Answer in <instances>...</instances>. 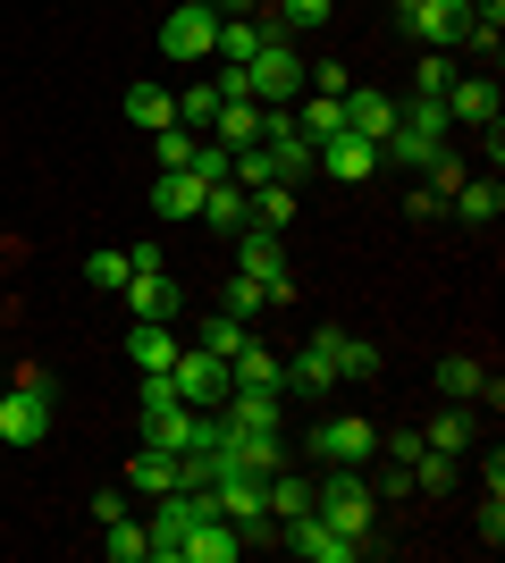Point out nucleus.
Returning <instances> with one entry per match:
<instances>
[{"label": "nucleus", "mask_w": 505, "mask_h": 563, "mask_svg": "<svg viewBox=\"0 0 505 563\" xmlns=\"http://www.w3.org/2000/svg\"><path fill=\"white\" fill-rule=\"evenodd\" d=\"M287 219H295V186H287V177L253 186V228H278V235H287Z\"/></svg>", "instance_id": "obj_30"}, {"label": "nucleus", "mask_w": 505, "mask_h": 563, "mask_svg": "<svg viewBox=\"0 0 505 563\" xmlns=\"http://www.w3.org/2000/svg\"><path fill=\"white\" fill-rule=\"evenodd\" d=\"M127 278H135V261H127V253H94V261H85V286H94V295H119Z\"/></svg>", "instance_id": "obj_34"}, {"label": "nucleus", "mask_w": 505, "mask_h": 563, "mask_svg": "<svg viewBox=\"0 0 505 563\" xmlns=\"http://www.w3.org/2000/svg\"><path fill=\"white\" fill-rule=\"evenodd\" d=\"M262 43H270V25H262V18H219V43H211V59L244 68V59H253Z\"/></svg>", "instance_id": "obj_24"}, {"label": "nucleus", "mask_w": 505, "mask_h": 563, "mask_svg": "<svg viewBox=\"0 0 505 563\" xmlns=\"http://www.w3.org/2000/svg\"><path fill=\"white\" fill-rule=\"evenodd\" d=\"M387 126H396V101H387L380 85H345V135H371V143H380Z\"/></svg>", "instance_id": "obj_19"}, {"label": "nucleus", "mask_w": 505, "mask_h": 563, "mask_svg": "<svg viewBox=\"0 0 505 563\" xmlns=\"http://www.w3.org/2000/svg\"><path fill=\"white\" fill-rule=\"evenodd\" d=\"M194 177H202V186H219V177H228V143H194Z\"/></svg>", "instance_id": "obj_40"}, {"label": "nucleus", "mask_w": 505, "mask_h": 563, "mask_svg": "<svg viewBox=\"0 0 505 563\" xmlns=\"http://www.w3.org/2000/svg\"><path fill=\"white\" fill-rule=\"evenodd\" d=\"M278 547H287V555H304V563H354V555H362V539H337L320 514H295L287 530H278Z\"/></svg>", "instance_id": "obj_10"}, {"label": "nucleus", "mask_w": 505, "mask_h": 563, "mask_svg": "<svg viewBox=\"0 0 505 563\" xmlns=\"http://www.w3.org/2000/svg\"><path fill=\"white\" fill-rule=\"evenodd\" d=\"M219 311H228V320H253V311H270L262 278H244V269H228V278H219Z\"/></svg>", "instance_id": "obj_29"}, {"label": "nucleus", "mask_w": 505, "mask_h": 563, "mask_svg": "<svg viewBox=\"0 0 505 563\" xmlns=\"http://www.w3.org/2000/svg\"><path fill=\"white\" fill-rule=\"evenodd\" d=\"M312 168L320 177H337V186H362V177H380V143L371 135H329V143H312Z\"/></svg>", "instance_id": "obj_8"}, {"label": "nucleus", "mask_w": 505, "mask_h": 563, "mask_svg": "<svg viewBox=\"0 0 505 563\" xmlns=\"http://www.w3.org/2000/svg\"><path fill=\"white\" fill-rule=\"evenodd\" d=\"M101 555H110V563H144V555H152L144 521H110V539H101Z\"/></svg>", "instance_id": "obj_33"}, {"label": "nucleus", "mask_w": 505, "mask_h": 563, "mask_svg": "<svg viewBox=\"0 0 505 563\" xmlns=\"http://www.w3.org/2000/svg\"><path fill=\"white\" fill-rule=\"evenodd\" d=\"M177 345H186V336H168V320H135L127 362H135V371H168V362H177Z\"/></svg>", "instance_id": "obj_22"}, {"label": "nucleus", "mask_w": 505, "mask_h": 563, "mask_svg": "<svg viewBox=\"0 0 505 563\" xmlns=\"http://www.w3.org/2000/svg\"><path fill=\"white\" fill-rule=\"evenodd\" d=\"M168 387H177V404H194V412H219V404H228V362H219L211 345H177Z\"/></svg>", "instance_id": "obj_3"}, {"label": "nucleus", "mask_w": 505, "mask_h": 563, "mask_svg": "<svg viewBox=\"0 0 505 563\" xmlns=\"http://www.w3.org/2000/svg\"><path fill=\"white\" fill-rule=\"evenodd\" d=\"M312 454H320V463H371V454H380V429H371V421H362V412H329V421H320L312 429Z\"/></svg>", "instance_id": "obj_7"}, {"label": "nucleus", "mask_w": 505, "mask_h": 563, "mask_svg": "<svg viewBox=\"0 0 505 563\" xmlns=\"http://www.w3.org/2000/svg\"><path fill=\"white\" fill-rule=\"evenodd\" d=\"M94 521H101V530H110V521H127V488H101V496H94Z\"/></svg>", "instance_id": "obj_42"}, {"label": "nucleus", "mask_w": 505, "mask_h": 563, "mask_svg": "<svg viewBox=\"0 0 505 563\" xmlns=\"http://www.w3.org/2000/svg\"><path fill=\"white\" fill-rule=\"evenodd\" d=\"M421 446H438V454H463V446H472V412H438Z\"/></svg>", "instance_id": "obj_36"}, {"label": "nucleus", "mask_w": 505, "mask_h": 563, "mask_svg": "<svg viewBox=\"0 0 505 563\" xmlns=\"http://www.w3.org/2000/svg\"><path fill=\"white\" fill-rule=\"evenodd\" d=\"M237 555H244V539H237V521H219V514L177 530V563H237Z\"/></svg>", "instance_id": "obj_11"}, {"label": "nucleus", "mask_w": 505, "mask_h": 563, "mask_svg": "<svg viewBox=\"0 0 505 563\" xmlns=\"http://www.w3.org/2000/svg\"><path fill=\"white\" fill-rule=\"evenodd\" d=\"M194 143H202L194 126H161V135H152V152H161V168H186V161H194Z\"/></svg>", "instance_id": "obj_39"}, {"label": "nucleus", "mask_w": 505, "mask_h": 563, "mask_svg": "<svg viewBox=\"0 0 505 563\" xmlns=\"http://www.w3.org/2000/svg\"><path fill=\"white\" fill-rule=\"evenodd\" d=\"M51 438V387L0 378V446H43Z\"/></svg>", "instance_id": "obj_4"}, {"label": "nucleus", "mask_w": 505, "mask_h": 563, "mask_svg": "<svg viewBox=\"0 0 505 563\" xmlns=\"http://www.w3.org/2000/svg\"><path fill=\"white\" fill-rule=\"evenodd\" d=\"M396 18H405V34L421 51H447V43H463V18H472V9H463V0H405Z\"/></svg>", "instance_id": "obj_9"}, {"label": "nucleus", "mask_w": 505, "mask_h": 563, "mask_svg": "<svg viewBox=\"0 0 505 563\" xmlns=\"http://www.w3.org/2000/svg\"><path fill=\"white\" fill-rule=\"evenodd\" d=\"M237 429H287V387H228V404H219Z\"/></svg>", "instance_id": "obj_13"}, {"label": "nucleus", "mask_w": 505, "mask_h": 563, "mask_svg": "<svg viewBox=\"0 0 505 563\" xmlns=\"http://www.w3.org/2000/svg\"><path fill=\"white\" fill-rule=\"evenodd\" d=\"M405 471H413V488H430V496H447V488H455V454H438V446H421Z\"/></svg>", "instance_id": "obj_32"}, {"label": "nucleus", "mask_w": 505, "mask_h": 563, "mask_svg": "<svg viewBox=\"0 0 505 563\" xmlns=\"http://www.w3.org/2000/svg\"><path fill=\"white\" fill-rule=\"evenodd\" d=\"M194 345H211L219 362H228V353H244V345H253V320H228V311H211V320H202V336H194Z\"/></svg>", "instance_id": "obj_31"}, {"label": "nucleus", "mask_w": 505, "mask_h": 563, "mask_svg": "<svg viewBox=\"0 0 505 563\" xmlns=\"http://www.w3.org/2000/svg\"><path fill=\"white\" fill-rule=\"evenodd\" d=\"M270 521H278V530H287L295 514H312V479H295V471H270Z\"/></svg>", "instance_id": "obj_26"}, {"label": "nucleus", "mask_w": 505, "mask_h": 563, "mask_svg": "<svg viewBox=\"0 0 505 563\" xmlns=\"http://www.w3.org/2000/svg\"><path fill=\"white\" fill-rule=\"evenodd\" d=\"M438 396H488V404H497V378H488L481 362H463V353H447V362H438Z\"/></svg>", "instance_id": "obj_25"}, {"label": "nucleus", "mask_w": 505, "mask_h": 563, "mask_svg": "<svg viewBox=\"0 0 505 563\" xmlns=\"http://www.w3.org/2000/svg\"><path fill=\"white\" fill-rule=\"evenodd\" d=\"M202 9H211V0H202Z\"/></svg>", "instance_id": "obj_45"}, {"label": "nucleus", "mask_w": 505, "mask_h": 563, "mask_svg": "<svg viewBox=\"0 0 505 563\" xmlns=\"http://www.w3.org/2000/svg\"><path fill=\"white\" fill-rule=\"evenodd\" d=\"M371 505H380V496H371V479H362L354 463H329L312 479V514L329 521L337 539H371Z\"/></svg>", "instance_id": "obj_2"}, {"label": "nucleus", "mask_w": 505, "mask_h": 563, "mask_svg": "<svg viewBox=\"0 0 505 563\" xmlns=\"http://www.w3.org/2000/svg\"><path fill=\"white\" fill-rule=\"evenodd\" d=\"M211 118H219V93H211V85H186V93H177V126H194V135H202Z\"/></svg>", "instance_id": "obj_37"}, {"label": "nucleus", "mask_w": 505, "mask_h": 563, "mask_svg": "<svg viewBox=\"0 0 505 563\" xmlns=\"http://www.w3.org/2000/svg\"><path fill=\"white\" fill-rule=\"evenodd\" d=\"M219 143H228V152H244V143H262V101H219Z\"/></svg>", "instance_id": "obj_27"}, {"label": "nucleus", "mask_w": 505, "mask_h": 563, "mask_svg": "<svg viewBox=\"0 0 505 563\" xmlns=\"http://www.w3.org/2000/svg\"><path fill=\"white\" fill-rule=\"evenodd\" d=\"M211 9H219V18H262L270 0H211Z\"/></svg>", "instance_id": "obj_43"}, {"label": "nucleus", "mask_w": 505, "mask_h": 563, "mask_svg": "<svg viewBox=\"0 0 505 563\" xmlns=\"http://www.w3.org/2000/svg\"><path fill=\"white\" fill-rule=\"evenodd\" d=\"M127 118L161 135V126H177V93H168V85H135V93H127Z\"/></svg>", "instance_id": "obj_28"}, {"label": "nucleus", "mask_w": 505, "mask_h": 563, "mask_svg": "<svg viewBox=\"0 0 505 563\" xmlns=\"http://www.w3.org/2000/svg\"><path fill=\"white\" fill-rule=\"evenodd\" d=\"M455 59H447V51H421V68H413V93H438V101H447V85H455Z\"/></svg>", "instance_id": "obj_35"}, {"label": "nucleus", "mask_w": 505, "mask_h": 563, "mask_svg": "<svg viewBox=\"0 0 505 563\" xmlns=\"http://www.w3.org/2000/svg\"><path fill=\"white\" fill-rule=\"evenodd\" d=\"M119 295H127L135 320H177V278H168V261H161V269H135Z\"/></svg>", "instance_id": "obj_14"}, {"label": "nucleus", "mask_w": 505, "mask_h": 563, "mask_svg": "<svg viewBox=\"0 0 505 563\" xmlns=\"http://www.w3.org/2000/svg\"><path fill=\"white\" fill-rule=\"evenodd\" d=\"M202 177H194V168H161V177H152V219H194L202 211Z\"/></svg>", "instance_id": "obj_16"}, {"label": "nucleus", "mask_w": 505, "mask_h": 563, "mask_svg": "<svg viewBox=\"0 0 505 563\" xmlns=\"http://www.w3.org/2000/svg\"><path fill=\"white\" fill-rule=\"evenodd\" d=\"M447 118L455 126H497V76H455L447 85Z\"/></svg>", "instance_id": "obj_15"}, {"label": "nucleus", "mask_w": 505, "mask_h": 563, "mask_svg": "<svg viewBox=\"0 0 505 563\" xmlns=\"http://www.w3.org/2000/svg\"><path fill=\"white\" fill-rule=\"evenodd\" d=\"M194 219H202L211 235H237V228H253V194H244L237 177H219V186L202 194V211H194Z\"/></svg>", "instance_id": "obj_17"}, {"label": "nucleus", "mask_w": 505, "mask_h": 563, "mask_svg": "<svg viewBox=\"0 0 505 563\" xmlns=\"http://www.w3.org/2000/svg\"><path fill=\"white\" fill-rule=\"evenodd\" d=\"M237 269H244V278H262L270 303H295V278H287V244H278V228H237Z\"/></svg>", "instance_id": "obj_5"}, {"label": "nucleus", "mask_w": 505, "mask_h": 563, "mask_svg": "<svg viewBox=\"0 0 505 563\" xmlns=\"http://www.w3.org/2000/svg\"><path fill=\"white\" fill-rule=\"evenodd\" d=\"M211 43H219V9H202V0H177L161 18V51L168 59H211Z\"/></svg>", "instance_id": "obj_6"}, {"label": "nucleus", "mask_w": 505, "mask_h": 563, "mask_svg": "<svg viewBox=\"0 0 505 563\" xmlns=\"http://www.w3.org/2000/svg\"><path fill=\"white\" fill-rule=\"evenodd\" d=\"M228 387H287V362L270 345H244V353H228Z\"/></svg>", "instance_id": "obj_23"}, {"label": "nucleus", "mask_w": 505, "mask_h": 563, "mask_svg": "<svg viewBox=\"0 0 505 563\" xmlns=\"http://www.w3.org/2000/svg\"><path fill=\"white\" fill-rule=\"evenodd\" d=\"M447 211H455V219H472V228H488V219L505 211V177H497V168H481V177H463V186L447 194Z\"/></svg>", "instance_id": "obj_18"}, {"label": "nucleus", "mask_w": 505, "mask_h": 563, "mask_svg": "<svg viewBox=\"0 0 505 563\" xmlns=\"http://www.w3.org/2000/svg\"><path fill=\"white\" fill-rule=\"evenodd\" d=\"M396 9H405V0H396Z\"/></svg>", "instance_id": "obj_44"}, {"label": "nucleus", "mask_w": 505, "mask_h": 563, "mask_svg": "<svg viewBox=\"0 0 505 563\" xmlns=\"http://www.w3.org/2000/svg\"><path fill=\"white\" fill-rule=\"evenodd\" d=\"M287 396H337V362H329V329H312L304 336V353L287 362Z\"/></svg>", "instance_id": "obj_12"}, {"label": "nucleus", "mask_w": 505, "mask_h": 563, "mask_svg": "<svg viewBox=\"0 0 505 563\" xmlns=\"http://www.w3.org/2000/svg\"><path fill=\"white\" fill-rule=\"evenodd\" d=\"M127 488H135V496H168V488H186V471H177L168 446H144L135 463H127Z\"/></svg>", "instance_id": "obj_21"}, {"label": "nucleus", "mask_w": 505, "mask_h": 563, "mask_svg": "<svg viewBox=\"0 0 505 563\" xmlns=\"http://www.w3.org/2000/svg\"><path fill=\"white\" fill-rule=\"evenodd\" d=\"M262 25H270V43L244 59V101H262V110H287V101L304 93V59H295V34L270 18V9H262Z\"/></svg>", "instance_id": "obj_1"}, {"label": "nucleus", "mask_w": 505, "mask_h": 563, "mask_svg": "<svg viewBox=\"0 0 505 563\" xmlns=\"http://www.w3.org/2000/svg\"><path fill=\"white\" fill-rule=\"evenodd\" d=\"M329 362H337V387H345V378H380V345H371V336H354V329H329Z\"/></svg>", "instance_id": "obj_20"}, {"label": "nucleus", "mask_w": 505, "mask_h": 563, "mask_svg": "<svg viewBox=\"0 0 505 563\" xmlns=\"http://www.w3.org/2000/svg\"><path fill=\"white\" fill-rule=\"evenodd\" d=\"M270 18L287 34H304V25H329V0H270Z\"/></svg>", "instance_id": "obj_38"}, {"label": "nucleus", "mask_w": 505, "mask_h": 563, "mask_svg": "<svg viewBox=\"0 0 505 563\" xmlns=\"http://www.w3.org/2000/svg\"><path fill=\"white\" fill-rule=\"evenodd\" d=\"M405 211H413V219H447V202H438V194L421 186V177H413V194H405Z\"/></svg>", "instance_id": "obj_41"}]
</instances>
